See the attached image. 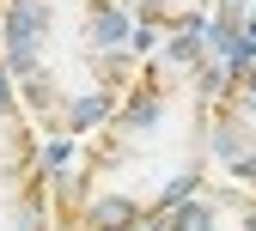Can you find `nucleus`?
<instances>
[{
    "label": "nucleus",
    "instance_id": "5",
    "mask_svg": "<svg viewBox=\"0 0 256 231\" xmlns=\"http://www.w3.org/2000/svg\"><path fill=\"white\" fill-rule=\"evenodd\" d=\"M116 6L152 37H177V30H208L220 0H116Z\"/></svg>",
    "mask_w": 256,
    "mask_h": 231
},
{
    "label": "nucleus",
    "instance_id": "4",
    "mask_svg": "<svg viewBox=\"0 0 256 231\" xmlns=\"http://www.w3.org/2000/svg\"><path fill=\"white\" fill-rule=\"evenodd\" d=\"M146 231H256V195L226 177H208L171 213H158Z\"/></svg>",
    "mask_w": 256,
    "mask_h": 231
},
{
    "label": "nucleus",
    "instance_id": "1",
    "mask_svg": "<svg viewBox=\"0 0 256 231\" xmlns=\"http://www.w3.org/2000/svg\"><path fill=\"white\" fill-rule=\"evenodd\" d=\"M226 67L202 49V30L140 61L122 104L86 134L74 164L49 171V231H146L189 189L214 177L208 116Z\"/></svg>",
    "mask_w": 256,
    "mask_h": 231
},
{
    "label": "nucleus",
    "instance_id": "3",
    "mask_svg": "<svg viewBox=\"0 0 256 231\" xmlns=\"http://www.w3.org/2000/svg\"><path fill=\"white\" fill-rule=\"evenodd\" d=\"M208 158L214 171L256 195V61L226 67L214 91V116H208Z\"/></svg>",
    "mask_w": 256,
    "mask_h": 231
},
{
    "label": "nucleus",
    "instance_id": "6",
    "mask_svg": "<svg viewBox=\"0 0 256 231\" xmlns=\"http://www.w3.org/2000/svg\"><path fill=\"white\" fill-rule=\"evenodd\" d=\"M0 6H6V0H0Z\"/></svg>",
    "mask_w": 256,
    "mask_h": 231
},
{
    "label": "nucleus",
    "instance_id": "2",
    "mask_svg": "<svg viewBox=\"0 0 256 231\" xmlns=\"http://www.w3.org/2000/svg\"><path fill=\"white\" fill-rule=\"evenodd\" d=\"M152 30L116 0H6L0 67L30 128L49 140H86L134 85Z\"/></svg>",
    "mask_w": 256,
    "mask_h": 231
}]
</instances>
